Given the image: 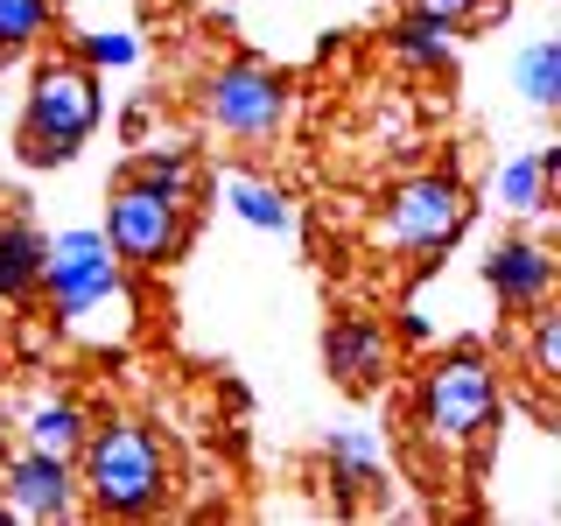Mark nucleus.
I'll return each instance as SVG.
<instances>
[{"label": "nucleus", "instance_id": "f257e3e1", "mask_svg": "<svg viewBox=\"0 0 561 526\" xmlns=\"http://www.w3.org/2000/svg\"><path fill=\"white\" fill-rule=\"evenodd\" d=\"M57 323L78 344H127L134 338V281L105 232H57L43 239V288Z\"/></svg>", "mask_w": 561, "mask_h": 526}, {"label": "nucleus", "instance_id": "f03ea898", "mask_svg": "<svg viewBox=\"0 0 561 526\" xmlns=\"http://www.w3.org/2000/svg\"><path fill=\"white\" fill-rule=\"evenodd\" d=\"M78 491L113 519H140L169 499V456L154 443V428L140 421H105V428H84L78 449Z\"/></svg>", "mask_w": 561, "mask_h": 526}, {"label": "nucleus", "instance_id": "7ed1b4c3", "mask_svg": "<svg viewBox=\"0 0 561 526\" xmlns=\"http://www.w3.org/2000/svg\"><path fill=\"white\" fill-rule=\"evenodd\" d=\"M491 421H499V373H491L478 351H456V358H443L428 379H421L414 428H421V443L435 456L478 449L491 435Z\"/></svg>", "mask_w": 561, "mask_h": 526}, {"label": "nucleus", "instance_id": "20e7f679", "mask_svg": "<svg viewBox=\"0 0 561 526\" xmlns=\"http://www.w3.org/2000/svg\"><path fill=\"white\" fill-rule=\"evenodd\" d=\"M99 127V78L84 64H43L35 92L22 113V162L28 169H57L84 148V134Z\"/></svg>", "mask_w": 561, "mask_h": 526}, {"label": "nucleus", "instance_id": "39448f33", "mask_svg": "<svg viewBox=\"0 0 561 526\" xmlns=\"http://www.w3.org/2000/svg\"><path fill=\"white\" fill-rule=\"evenodd\" d=\"M463 225H470V190L456 175H414L386 197V210L373 218V239L386 253H435Z\"/></svg>", "mask_w": 561, "mask_h": 526}, {"label": "nucleus", "instance_id": "423d86ee", "mask_svg": "<svg viewBox=\"0 0 561 526\" xmlns=\"http://www.w3.org/2000/svg\"><path fill=\"white\" fill-rule=\"evenodd\" d=\"M183 239H190V204L119 175L113 204H105V245H113L127 267H162V260L183 253Z\"/></svg>", "mask_w": 561, "mask_h": 526}, {"label": "nucleus", "instance_id": "0eeeda50", "mask_svg": "<svg viewBox=\"0 0 561 526\" xmlns=\"http://www.w3.org/2000/svg\"><path fill=\"white\" fill-rule=\"evenodd\" d=\"M204 119L232 140H274L288 127V84L260 64H225L204 78Z\"/></svg>", "mask_w": 561, "mask_h": 526}, {"label": "nucleus", "instance_id": "6e6552de", "mask_svg": "<svg viewBox=\"0 0 561 526\" xmlns=\"http://www.w3.org/2000/svg\"><path fill=\"white\" fill-rule=\"evenodd\" d=\"M0 499H8L14 519H70L78 513V478H70L64 456L22 449V456H8V470H0Z\"/></svg>", "mask_w": 561, "mask_h": 526}, {"label": "nucleus", "instance_id": "1a4fd4ad", "mask_svg": "<svg viewBox=\"0 0 561 526\" xmlns=\"http://www.w3.org/2000/svg\"><path fill=\"white\" fill-rule=\"evenodd\" d=\"M323 365H330V379H344V386H379L386 379V365H393V344H386V330L373 323V316H337L330 323V338H323Z\"/></svg>", "mask_w": 561, "mask_h": 526}, {"label": "nucleus", "instance_id": "9d476101", "mask_svg": "<svg viewBox=\"0 0 561 526\" xmlns=\"http://www.w3.org/2000/svg\"><path fill=\"white\" fill-rule=\"evenodd\" d=\"M484 281H491V295H499L505 309L534 316L554 295V260H548V245H534V239H505L499 253L484 260Z\"/></svg>", "mask_w": 561, "mask_h": 526}, {"label": "nucleus", "instance_id": "9b49d317", "mask_svg": "<svg viewBox=\"0 0 561 526\" xmlns=\"http://www.w3.org/2000/svg\"><path fill=\"white\" fill-rule=\"evenodd\" d=\"M561 183V148H540V155H519V162L499 169V204L513 210V218H540Z\"/></svg>", "mask_w": 561, "mask_h": 526}, {"label": "nucleus", "instance_id": "f8f14e48", "mask_svg": "<svg viewBox=\"0 0 561 526\" xmlns=\"http://www.w3.org/2000/svg\"><path fill=\"white\" fill-rule=\"evenodd\" d=\"M43 288V239L22 218H0V302H28Z\"/></svg>", "mask_w": 561, "mask_h": 526}, {"label": "nucleus", "instance_id": "ddd939ff", "mask_svg": "<svg viewBox=\"0 0 561 526\" xmlns=\"http://www.w3.org/2000/svg\"><path fill=\"white\" fill-rule=\"evenodd\" d=\"M84 428H92V421L70 408V400H35V408L22 414V443L43 449V456H64V464L84 449Z\"/></svg>", "mask_w": 561, "mask_h": 526}, {"label": "nucleus", "instance_id": "4468645a", "mask_svg": "<svg viewBox=\"0 0 561 526\" xmlns=\"http://www.w3.org/2000/svg\"><path fill=\"white\" fill-rule=\"evenodd\" d=\"M393 57L408 70H449L456 64V22H435V14H408L393 28Z\"/></svg>", "mask_w": 561, "mask_h": 526}, {"label": "nucleus", "instance_id": "2eb2a0df", "mask_svg": "<svg viewBox=\"0 0 561 526\" xmlns=\"http://www.w3.org/2000/svg\"><path fill=\"white\" fill-rule=\"evenodd\" d=\"M127 183H148V190H162V197H183V204H197V155L190 148H148V155H134L127 162Z\"/></svg>", "mask_w": 561, "mask_h": 526}, {"label": "nucleus", "instance_id": "dca6fc26", "mask_svg": "<svg viewBox=\"0 0 561 526\" xmlns=\"http://www.w3.org/2000/svg\"><path fill=\"white\" fill-rule=\"evenodd\" d=\"M225 204L239 210L253 232H288L295 225V204H288V190H274V183H260V175H225Z\"/></svg>", "mask_w": 561, "mask_h": 526}, {"label": "nucleus", "instance_id": "f3484780", "mask_svg": "<svg viewBox=\"0 0 561 526\" xmlns=\"http://www.w3.org/2000/svg\"><path fill=\"white\" fill-rule=\"evenodd\" d=\"M519 92L534 99L540 113H554V105H561V43L519 49Z\"/></svg>", "mask_w": 561, "mask_h": 526}, {"label": "nucleus", "instance_id": "a211bd4d", "mask_svg": "<svg viewBox=\"0 0 561 526\" xmlns=\"http://www.w3.org/2000/svg\"><path fill=\"white\" fill-rule=\"evenodd\" d=\"M49 35V0H0V57H22Z\"/></svg>", "mask_w": 561, "mask_h": 526}, {"label": "nucleus", "instance_id": "6ab92c4d", "mask_svg": "<svg viewBox=\"0 0 561 526\" xmlns=\"http://www.w3.org/2000/svg\"><path fill=\"white\" fill-rule=\"evenodd\" d=\"M526 373H534L540 386H554V379H561V309H548V302L534 309V344H526Z\"/></svg>", "mask_w": 561, "mask_h": 526}, {"label": "nucleus", "instance_id": "aec40b11", "mask_svg": "<svg viewBox=\"0 0 561 526\" xmlns=\"http://www.w3.org/2000/svg\"><path fill=\"white\" fill-rule=\"evenodd\" d=\"M330 470H337L344 491H365V484H379V449L365 435H337L330 443Z\"/></svg>", "mask_w": 561, "mask_h": 526}, {"label": "nucleus", "instance_id": "412c9836", "mask_svg": "<svg viewBox=\"0 0 561 526\" xmlns=\"http://www.w3.org/2000/svg\"><path fill=\"white\" fill-rule=\"evenodd\" d=\"M408 8H414V14H435V22H456V28H463L470 14L484 8V0H408Z\"/></svg>", "mask_w": 561, "mask_h": 526}, {"label": "nucleus", "instance_id": "4be33fe9", "mask_svg": "<svg viewBox=\"0 0 561 526\" xmlns=\"http://www.w3.org/2000/svg\"><path fill=\"white\" fill-rule=\"evenodd\" d=\"M84 57H92V64H134V35H92Z\"/></svg>", "mask_w": 561, "mask_h": 526}, {"label": "nucleus", "instance_id": "5701e85b", "mask_svg": "<svg viewBox=\"0 0 561 526\" xmlns=\"http://www.w3.org/2000/svg\"><path fill=\"white\" fill-rule=\"evenodd\" d=\"M8 519H14V513H8V499H0V526H8Z\"/></svg>", "mask_w": 561, "mask_h": 526}, {"label": "nucleus", "instance_id": "b1692460", "mask_svg": "<svg viewBox=\"0 0 561 526\" xmlns=\"http://www.w3.org/2000/svg\"><path fill=\"white\" fill-rule=\"evenodd\" d=\"M0 443H8V428H0Z\"/></svg>", "mask_w": 561, "mask_h": 526}]
</instances>
